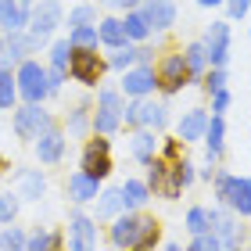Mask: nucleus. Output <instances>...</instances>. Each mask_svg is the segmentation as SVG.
<instances>
[{
  "label": "nucleus",
  "instance_id": "obj_13",
  "mask_svg": "<svg viewBox=\"0 0 251 251\" xmlns=\"http://www.w3.org/2000/svg\"><path fill=\"white\" fill-rule=\"evenodd\" d=\"M154 86H158L154 68H147V65H140V68H126V75H122V90H126L129 97H147Z\"/></svg>",
  "mask_w": 251,
  "mask_h": 251
},
{
  "label": "nucleus",
  "instance_id": "obj_27",
  "mask_svg": "<svg viewBox=\"0 0 251 251\" xmlns=\"http://www.w3.org/2000/svg\"><path fill=\"white\" fill-rule=\"evenodd\" d=\"M122 194H126V204H129V208H140V204H147V198H151L147 183H140V179H126Z\"/></svg>",
  "mask_w": 251,
  "mask_h": 251
},
{
  "label": "nucleus",
  "instance_id": "obj_10",
  "mask_svg": "<svg viewBox=\"0 0 251 251\" xmlns=\"http://www.w3.org/2000/svg\"><path fill=\"white\" fill-rule=\"evenodd\" d=\"M204 50H208V65L223 68L226 58H230V25L226 22H212L208 36H204Z\"/></svg>",
  "mask_w": 251,
  "mask_h": 251
},
{
  "label": "nucleus",
  "instance_id": "obj_19",
  "mask_svg": "<svg viewBox=\"0 0 251 251\" xmlns=\"http://www.w3.org/2000/svg\"><path fill=\"white\" fill-rule=\"evenodd\" d=\"M144 15L151 22V29H169L176 22V4L173 0H144Z\"/></svg>",
  "mask_w": 251,
  "mask_h": 251
},
{
  "label": "nucleus",
  "instance_id": "obj_16",
  "mask_svg": "<svg viewBox=\"0 0 251 251\" xmlns=\"http://www.w3.org/2000/svg\"><path fill=\"white\" fill-rule=\"evenodd\" d=\"M97 183H100L97 176H90V173H83V169H79V173L68 176V198L79 201V204H83V201H94V198H100Z\"/></svg>",
  "mask_w": 251,
  "mask_h": 251
},
{
  "label": "nucleus",
  "instance_id": "obj_46",
  "mask_svg": "<svg viewBox=\"0 0 251 251\" xmlns=\"http://www.w3.org/2000/svg\"><path fill=\"white\" fill-rule=\"evenodd\" d=\"M22 4H36V0H22Z\"/></svg>",
  "mask_w": 251,
  "mask_h": 251
},
{
  "label": "nucleus",
  "instance_id": "obj_39",
  "mask_svg": "<svg viewBox=\"0 0 251 251\" xmlns=\"http://www.w3.org/2000/svg\"><path fill=\"white\" fill-rule=\"evenodd\" d=\"M219 86H226V72H223V68H212L208 79H204V90H208V94H215Z\"/></svg>",
  "mask_w": 251,
  "mask_h": 251
},
{
  "label": "nucleus",
  "instance_id": "obj_37",
  "mask_svg": "<svg viewBox=\"0 0 251 251\" xmlns=\"http://www.w3.org/2000/svg\"><path fill=\"white\" fill-rule=\"evenodd\" d=\"M58 244H61V237H58V233H36V237H29V248H32V251L58 248Z\"/></svg>",
  "mask_w": 251,
  "mask_h": 251
},
{
  "label": "nucleus",
  "instance_id": "obj_43",
  "mask_svg": "<svg viewBox=\"0 0 251 251\" xmlns=\"http://www.w3.org/2000/svg\"><path fill=\"white\" fill-rule=\"evenodd\" d=\"M248 7H251V0H230V15H233V18H244Z\"/></svg>",
  "mask_w": 251,
  "mask_h": 251
},
{
  "label": "nucleus",
  "instance_id": "obj_5",
  "mask_svg": "<svg viewBox=\"0 0 251 251\" xmlns=\"http://www.w3.org/2000/svg\"><path fill=\"white\" fill-rule=\"evenodd\" d=\"M122 97L115 94V90H100L97 97V115H94V129L97 133H115L119 122H122Z\"/></svg>",
  "mask_w": 251,
  "mask_h": 251
},
{
  "label": "nucleus",
  "instance_id": "obj_20",
  "mask_svg": "<svg viewBox=\"0 0 251 251\" xmlns=\"http://www.w3.org/2000/svg\"><path fill=\"white\" fill-rule=\"evenodd\" d=\"M204 129H208V115H204L201 108H194V111H187V115L179 119V140H183V144L201 140Z\"/></svg>",
  "mask_w": 251,
  "mask_h": 251
},
{
  "label": "nucleus",
  "instance_id": "obj_36",
  "mask_svg": "<svg viewBox=\"0 0 251 251\" xmlns=\"http://www.w3.org/2000/svg\"><path fill=\"white\" fill-rule=\"evenodd\" d=\"M190 248H198V251H208V248H223V241H219V237H215L212 230H204V233H194Z\"/></svg>",
  "mask_w": 251,
  "mask_h": 251
},
{
  "label": "nucleus",
  "instance_id": "obj_3",
  "mask_svg": "<svg viewBox=\"0 0 251 251\" xmlns=\"http://www.w3.org/2000/svg\"><path fill=\"white\" fill-rule=\"evenodd\" d=\"M104 65L97 58V47H72V58H68V75L75 83H86V86H97Z\"/></svg>",
  "mask_w": 251,
  "mask_h": 251
},
{
  "label": "nucleus",
  "instance_id": "obj_34",
  "mask_svg": "<svg viewBox=\"0 0 251 251\" xmlns=\"http://www.w3.org/2000/svg\"><path fill=\"white\" fill-rule=\"evenodd\" d=\"M18 212V194H0V223H11Z\"/></svg>",
  "mask_w": 251,
  "mask_h": 251
},
{
  "label": "nucleus",
  "instance_id": "obj_32",
  "mask_svg": "<svg viewBox=\"0 0 251 251\" xmlns=\"http://www.w3.org/2000/svg\"><path fill=\"white\" fill-rule=\"evenodd\" d=\"M187 230H190V233H204V230H208V208H190Z\"/></svg>",
  "mask_w": 251,
  "mask_h": 251
},
{
  "label": "nucleus",
  "instance_id": "obj_14",
  "mask_svg": "<svg viewBox=\"0 0 251 251\" xmlns=\"http://www.w3.org/2000/svg\"><path fill=\"white\" fill-rule=\"evenodd\" d=\"M68 230H72V248H75V251L97 248V226H94V219H86L83 212H72V215H68Z\"/></svg>",
  "mask_w": 251,
  "mask_h": 251
},
{
  "label": "nucleus",
  "instance_id": "obj_21",
  "mask_svg": "<svg viewBox=\"0 0 251 251\" xmlns=\"http://www.w3.org/2000/svg\"><path fill=\"white\" fill-rule=\"evenodd\" d=\"M97 32H100V43H108L111 50H115V47H126V43H129L126 22H119V18H104V22L97 25Z\"/></svg>",
  "mask_w": 251,
  "mask_h": 251
},
{
  "label": "nucleus",
  "instance_id": "obj_25",
  "mask_svg": "<svg viewBox=\"0 0 251 251\" xmlns=\"http://www.w3.org/2000/svg\"><path fill=\"white\" fill-rule=\"evenodd\" d=\"M122 208H129V204H126L122 187H119V190H104V194H100V204H97V219H108V215H115V212H122Z\"/></svg>",
  "mask_w": 251,
  "mask_h": 251
},
{
  "label": "nucleus",
  "instance_id": "obj_8",
  "mask_svg": "<svg viewBox=\"0 0 251 251\" xmlns=\"http://www.w3.org/2000/svg\"><path fill=\"white\" fill-rule=\"evenodd\" d=\"M47 129H54V122H50L47 111L36 108V104L22 108L18 115H15V133L22 136V140H36V136H40V133H47Z\"/></svg>",
  "mask_w": 251,
  "mask_h": 251
},
{
  "label": "nucleus",
  "instance_id": "obj_2",
  "mask_svg": "<svg viewBox=\"0 0 251 251\" xmlns=\"http://www.w3.org/2000/svg\"><path fill=\"white\" fill-rule=\"evenodd\" d=\"M215 198L223 204H230L237 215H251V176L219 173L215 176Z\"/></svg>",
  "mask_w": 251,
  "mask_h": 251
},
{
  "label": "nucleus",
  "instance_id": "obj_28",
  "mask_svg": "<svg viewBox=\"0 0 251 251\" xmlns=\"http://www.w3.org/2000/svg\"><path fill=\"white\" fill-rule=\"evenodd\" d=\"M183 58H187L190 75H201V68L208 65V50H204V43H190V47L183 50Z\"/></svg>",
  "mask_w": 251,
  "mask_h": 251
},
{
  "label": "nucleus",
  "instance_id": "obj_23",
  "mask_svg": "<svg viewBox=\"0 0 251 251\" xmlns=\"http://www.w3.org/2000/svg\"><path fill=\"white\" fill-rule=\"evenodd\" d=\"M204 140H208V162H215L223 151V140H226V126L219 115H212L208 119V129H204Z\"/></svg>",
  "mask_w": 251,
  "mask_h": 251
},
{
  "label": "nucleus",
  "instance_id": "obj_4",
  "mask_svg": "<svg viewBox=\"0 0 251 251\" xmlns=\"http://www.w3.org/2000/svg\"><path fill=\"white\" fill-rule=\"evenodd\" d=\"M18 90H22V97H25L29 104H40V100L50 94V90H47V68L36 65V61H22V68H18Z\"/></svg>",
  "mask_w": 251,
  "mask_h": 251
},
{
  "label": "nucleus",
  "instance_id": "obj_41",
  "mask_svg": "<svg viewBox=\"0 0 251 251\" xmlns=\"http://www.w3.org/2000/svg\"><path fill=\"white\" fill-rule=\"evenodd\" d=\"M226 104H230V90L219 86V90H215V100H212V111L219 115V111H226Z\"/></svg>",
  "mask_w": 251,
  "mask_h": 251
},
{
  "label": "nucleus",
  "instance_id": "obj_45",
  "mask_svg": "<svg viewBox=\"0 0 251 251\" xmlns=\"http://www.w3.org/2000/svg\"><path fill=\"white\" fill-rule=\"evenodd\" d=\"M201 7H215V4H223V0H198Z\"/></svg>",
  "mask_w": 251,
  "mask_h": 251
},
{
  "label": "nucleus",
  "instance_id": "obj_7",
  "mask_svg": "<svg viewBox=\"0 0 251 251\" xmlns=\"http://www.w3.org/2000/svg\"><path fill=\"white\" fill-rule=\"evenodd\" d=\"M165 104H154V100H144V97H136V104H129L122 111V119L129 122V126H151V129H162L165 126Z\"/></svg>",
  "mask_w": 251,
  "mask_h": 251
},
{
  "label": "nucleus",
  "instance_id": "obj_18",
  "mask_svg": "<svg viewBox=\"0 0 251 251\" xmlns=\"http://www.w3.org/2000/svg\"><path fill=\"white\" fill-rule=\"evenodd\" d=\"M36 154H40V162H61V154H65V136L58 129H47V133H40L36 136Z\"/></svg>",
  "mask_w": 251,
  "mask_h": 251
},
{
  "label": "nucleus",
  "instance_id": "obj_38",
  "mask_svg": "<svg viewBox=\"0 0 251 251\" xmlns=\"http://www.w3.org/2000/svg\"><path fill=\"white\" fill-rule=\"evenodd\" d=\"M0 248H29V241H25V237H22V233L15 230V226H11V230H4V233H0Z\"/></svg>",
  "mask_w": 251,
  "mask_h": 251
},
{
  "label": "nucleus",
  "instance_id": "obj_29",
  "mask_svg": "<svg viewBox=\"0 0 251 251\" xmlns=\"http://www.w3.org/2000/svg\"><path fill=\"white\" fill-rule=\"evenodd\" d=\"M68 40H72V47H97L100 32H97V25H75Z\"/></svg>",
  "mask_w": 251,
  "mask_h": 251
},
{
  "label": "nucleus",
  "instance_id": "obj_40",
  "mask_svg": "<svg viewBox=\"0 0 251 251\" xmlns=\"http://www.w3.org/2000/svg\"><path fill=\"white\" fill-rule=\"evenodd\" d=\"M61 83H65V68L54 65L50 72H47V90H61Z\"/></svg>",
  "mask_w": 251,
  "mask_h": 251
},
{
  "label": "nucleus",
  "instance_id": "obj_1",
  "mask_svg": "<svg viewBox=\"0 0 251 251\" xmlns=\"http://www.w3.org/2000/svg\"><path fill=\"white\" fill-rule=\"evenodd\" d=\"M111 244L115 248H154L158 244V223L144 215H119L111 226Z\"/></svg>",
  "mask_w": 251,
  "mask_h": 251
},
{
  "label": "nucleus",
  "instance_id": "obj_26",
  "mask_svg": "<svg viewBox=\"0 0 251 251\" xmlns=\"http://www.w3.org/2000/svg\"><path fill=\"white\" fill-rule=\"evenodd\" d=\"M126 32H129V40H147L151 36V22H147L144 11H129V15H126Z\"/></svg>",
  "mask_w": 251,
  "mask_h": 251
},
{
  "label": "nucleus",
  "instance_id": "obj_9",
  "mask_svg": "<svg viewBox=\"0 0 251 251\" xmlns=\"http://www.w3.org/2000/svg\"><path fill=\"white\" fill-rule=\"evenodd\" d=\"M187 79H190L187 58L183 54H169V58L162 61V68H158V86H162L165 94H176L179 86H187Z\"/></svg>",
  "mask_w": 251,
  "mask_h": 251
},
{
  "label": "nucleus",
  "instance_id": "obj_12",
  "mask_svg": "<svg viewBox=\"0 0 251 251\" xmlns=\"http://www.w3.org/2000/svg\"><path fill=\"white\" fill-rule=\"evenodd\" d=\"M83 173L104 179L111 173V158H108V140H90L83 151Z\"/></svg>",
  "mask_w": 251,
  "mask_h": 251
},
{
  "label": "nucleus",
  "instance_id": "obj_11",
  "mask_svg": "<svg viewBox=\"0 0 251 251\" xmlns=\"http://www.w3.org/2000/svg\"><path fill=\"white\" fill-rule=\"evenodd\" d=\"M208 230L223 241V248H241V230H237V219L230 212H223V208H212L208 212Z\"/></svg>",
  "mask_w": 251,
  "mask_h": 251
},
{
  "label": "nucleus",
  "instance_id": "obj_6",
  "mask_svg": "<svg viewBox=\"0 0 251 251\" xmlns=\"http://www.w3.org/2000/svg\"><path fill=\"white\" fill-rule=\"evenodd\" d=\"M58 25H61V4H58V0H40L36 11L29 15V29H32V36L43 43Z\"/></svg>",
  "mask_w": 251,
  "mask_h": 251
},
{
  "label": "nucleus",
  "instance_id": "obj_44",
  "mask_svg": "<svg viewBox=\"0 0 251 251\" xmlns=\"http://www.w3.org/2000/svg\"><path fill=\"white\" fill-rule=\"evenodd\" d=\"M179 173H183V183H194V165H187V162H179Z\"/></svg>",
  "mask_w": 251,
  "mask_h": 251
},
{
  "label": "nucleus",
  "instance_id": "obj_35",
  "mask_svg": "<svg viewBox=\"0 0 251 251\" xmlns=\"http://www.w3.org/2000/svg\"><path fill=\"white\" fill-rule=\"evenodd\" d=\"M68 58H72V40H58V43L50 47V61L65 68V65H68Z\"/></svg>",
  "mask_w": 251,
  "mask_h": 251
},
{
  "label": "nucleus",
  "instance_id": "obj_31",
  "mask_svg": "<svg viewBox=\"0 0 251 251\" xmlns=\"http://www.w3.org/2000/svg\"><path fill=\"white\" fill-rule=\"evenodd\" d=\"M133 61H140V50L136 47H115V54H111V68H129Z\"/></svg>",
  "mask_w": 251,
  "mask_h": 251
},
{
  "label": "nucleus",
  "instance_id": "obj_15",
  "mask_svg": "<svg viewBox=\"0 0 251 251\" xmlns=\"http://www.w3.org/2000/svg\"><path fill=\"white\" fill-rule=\"evenodd\" d=\"M36 47H40V40H36V36H22V29H18V32H7V36H4L0 58H4V61L11 65V61L25 58V54H29V50H36Z\"/></svg>",
  "mask_w": 251,
  "mask_h": 251
},
{
  "label": "nucleus",
  "instance_id": "obj_30",
  "mask_svg": "<svg viewBox=\"0 0 251 251\" xmlns=\"http://www.w3.org/2000/svg\"><path fill=\"white\" fill-rule=\"evenodd\" d=\"M15 97H18L15 79H11L7 68H0V108H11V104H15Z\"/></svg>",
  "mask_w": 251,
  "mask_h": 251
},
{
  "label": "nucleus",
  "instance_id": "obj_42",
  "mask_svg": "<svg viewBox=\"0 0 251 251\" xmlns=\"http://www.w3.org/2000/svg\"><path fill=\"white\" fill-rule=\"evenodd\" d=\"M83 126H86V111L79 108V111H72V119H68V129H72V133H83Z\"/></svg>",
  "mask_w": 251,
  "mask_h": 251
},
{
  "label": "nucleus",
  "instance_id": "obj_24",
  "mask_svg": "<svg viewBox=\"0 0 251 251\" xmlns=\"http://www.w3.org/2000/svg\"><path fill=\"white\" fill-rule=\"evenodd\" d=\"M158 154V140H154V133H147V129H140V133H136L133 136V158H136V162H151V158Z\"/></svg>",
  "mask_w": 251,
  "mask_h": 251
},
{
  "label": "nucleus",
  "instance_id": "obj_22",
  "mask_svg": "<svg viewBox=\"0 0 251 251\" xmlns=\"http://www.w3.org/2000/svg\"><path fill=\"white\" fill-rule=\"evenodd\" d=\"M18 198L40 201L43 198V176L32 173V169H22V173H18Z\"/></svg>",
  "mask_w": 251,
  "mask_h": 251
},
{
  "label": "nucleus",
  "instance_id": "obj_17",
  "mask_svg": "<svg viewBox=\"0 0 251 251\" xmlns=\"http://www.w3.org/2000/svg\"><path fill=\"white\" fill-rule=\"evenodd\" d=\"M29 4L22 0H0V29L4 32H18L22 25H29Z\"/></svg>",
  "mask_w": 251,
  "mask_h": 251
},
{
  "label": "nucleus",
  "instance_id": "obj_33",
  "mask_svg": "<svg viewBox=\"0 0 251 251\" xmlns=\"http://www.w3.org/2000/svg\"><path fill=\"white\" fill-rule=\"evenodd\" d=\"M97 18V11L94 7H86V4H79L72 15H68V29H75V25H90V22Z\"/></svg>",
  "mask_w": 251,
  "mask_h": 251
}]
</instances>
